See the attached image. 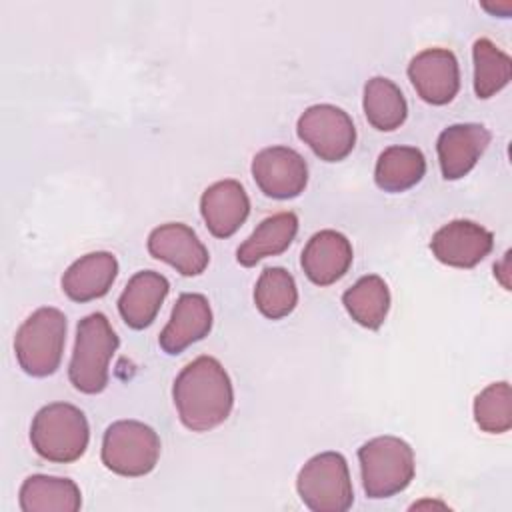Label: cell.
<instances>
[{
	"instance_id": "obj_1",
	"label": "cell",
	"mask_w": 512,
	"mask_h": 512,
	"mask_svg": "<svg viewBox=\"0 0 512 512\" xmlns=\"http://www.w3.org/2000/svg\"><path fill=\"white\" fill-rule=\"evenodd\" d=\"M172 398L180 422L194 432H206L230 416L234 390L228 372L216 358L198 356L176 376Z\"/></svg>"
},
{
	"instance_id": "obj_22",
	"label": "cell",
	"mask_w": 512,
	"mask_h": 512,
	"mask_svg": "<svg viewBox=\"0 0 512 512\" xmlns=\"http://www.w3.org/2000/svg\"><path fill=\"white\" fill-rule=\"evenodd\" d=\"M342 304L354 322L368 330H376L386 320L390 290L380 276L368 274L342 294Z\"/></svg>"
},
{
	"instance_id": "obj_18",
	"label": "cell",
	"mask_w": 512,
	"mask_h": 512,
	"mask_svg": "<svg viewBox=\"0 0 512 512\" xmlns=\"http://www.w3.org/2000/svg\"><path fill=\"white\" fill-rule=\"evenodd\" d=\"M118 274V260L110 252H90L78 258L62 276V290L74 302L102 298Z\"/></svg>"
},
{
	"instance_id": "obj_12",
	"label": "cell",
	"mask_w": 512,
	"mask_h": 512,
	"mask_svg": "<svg viewBox=\"0 0 512 512\" xmlns=\"http://www.w3.org/2000/svg\"><path fill=\"white\" fill-rule=\"evenodd\" d=\"M148 252L182 276H198L208 266V250L196 232L182 222H168L154 228L148 236Z\"/></svg>"
},
{
	"instance_id": "obj_24",
	"label": "cell",
	"mask_w": 512,
	"mask_h": 512,
	"mask_svg": "<svg viewBox=\"0 0 512 512\" xmlns=\"http://www.w3.org/2000/svg\"><path fill=\"white\" fill-rule=\"evenodd\" d=\"M254 304L260 314L270 320L288 316L298 304V290L292 274L280 266L264 268L254 288Z\"/></svg>"
},
{
	"instance_id": "obj_23",
	"label": "cell",
	"mask_w": 512,
	"mask_h": 512,
	"mask_svg": "<svg viewBox=\"0 0 512 512\" xmlns=\"http://www.w3.org/2000/svg\"><path fill=\"white\" fill-rule=\"evenodd\" d=\"M362 104L368 122L380 132L400 128L408 116L404 94L392 80L384 76H374L366 82Z\"/></svg>"
},
{
	"instance_id": "obj_26",
	"label": "cell",
	"mask_w": 512,
	"mask_h": 512,
	"mask_svg": "<svg viewBox=\"0 0 512 512\" xmlns=\"http://www.w3.org/2000/svg\"><path fill=\"white\" fill-rule=\"evenodd\" d=\"M474 420L480 430L490 434H502L512 428V390L508 382H494L476 396Z\"/></svg>"
},
{
	"instance_id": "obj_21",
	"label": "cell",
	"mask_w": 512,
	"mask_h": 512,
	"mask_svg": "<svg viewBox=\"0 0 512 512\" xmlns=\"http://www.w3.org/2000/svg\"><path fill=\"white\" fill-rule=\"evenodd\" d=\"M426 174V158L416 146H390L378 160L374 170L376 186L384 192H404L416 186Z\"/></svg>"
},
{
	"instance_id": "obj_9",
	"label": "cell",
	"mask_w": 512,
	"mask_h": 512,
	"mask_svg": "<svg viewBox=\"0 0 512 512\" xmlns=\"http://www.w3.org/2000/svg\"><path fill=\"white\" fill-rule=\"evenodd\" d=\"M252 176L258 188L276 200L296 198L308 184L306 160L288 146H270L252 160Z\"/></svg>"
},
{
	"instance_id": "obj_17",
	"label": "cell",
	"mask_w": 512,
	"mask_h": 512,
	"mask_svg": "<svg viewBox=\"0 0 512 512\" xmlns=\"http://www.w3.org/2000/svg\"><path fill=\"white\" fill-rule=\"evenodd\" d=\"M168 290H170V284L166 276H162L160 272H154V270L136 272L128 280L126 288L118 298V312L122 320L134 330H142L150 326L156 320L160 306L168 296Z\"/></svg>"
},
{
	"instance_id": "obj_19",
	"label": "cell",
	"mask_w": 512,
	"mask_h": 512,
	"mask_svg": "<svg viewBox=\"0 0 512 512\" xmlns=\"http://www.w3.org/2000/svg\"><path fill=\"white\" fill-rule=\"evenodd\" d=\"M298 232V216L294 212H280L264 218L256 230L238 246V264L250 268L268 256H278L292 244Z\"/></svg>"
},
{
	"instance_id": "obj_6",
	"label": "cell",
	"mask_w": 512,
	"mask_h": 512,
	"mask_svg": "<svg viewBox=\"0 0 512 512\" xmlns=\"http://www.w3.org/2000/svg\"><path fill=\"white\" fill-rule=\"evenodd\" d=\"M296 490L314 512H346L354 502L346 458L340 452L312 456L298 472Z\"/></svg>"
},
{
	"instance_id": "obj_11",
	"label": "cell",
	"mask_w": 512,
	"mask_h": 512,
	"mask_svg": "<svg viewBox=\"0 0 512 512\" xmlns=\"http://www.w3.org/2000/svg\"><path fill=\"white\" fill-rule=\"evenodd\" d=\"M492 246V232L472 220H452L430 240L436 260L452 268H474L490 254Z\"/></svg>"
},
{
	"instance_id": "obj_14",
	"label": "cell",
	"mask_w": 512,
	"mask_h": 512,
	"mask_svg": "<svg viewBox=\"0 0 512 512\" xmlns=\"http://www.w3.org/2000/svg\"><path fill=\"white\" fill-rule=\"evenodd\" d=\"M352 244L336 230L316 232L302 250V270L318 286H330L340 280L352 264Z\"/></svg>"
},
{
	"instance_id": "obj_2",
	"label": "cell",
	"mask_w": 512,
	"mask_h": 512,
	"mask_svg": "<svg viewBox=\"0 0 512 512\" xmlns=\"http://www.w3.org/2000/svg\"><path fill=\"white\" fill-rule=\"evenodd\" d=\"M90 440L84 412L68 402H52L40 408L30 426V442L38 456L50 462L78 460Z\"/></svg>"
},
{
	"instance_id": "obj_16",
	"label": "cell",
	"mask_w": 512,
	"mask_h": 512,
	"mask_svg": "<svg viewBox=\"0 0 512 512\" xmlns=\"http://www.w3.org/2000/svg\"><path fill=\"white\" fill-rule=\"evenodd\" d=\"M212 328V310L208 298L202 294H182L170 314L168 324L158 336L160 348L166 354H180L190 344L208 336Z\"/></svg>"
},
{
	"instance_id": "obj_4",
	"label": "cell",
	"mask_w": 512,
	"mask_h": 512,
	"mask_svg": "<svg viewBox=\"0 0 512 512\" xmlns=\"http://www.w3.org/2000/svg\"><path fill=\"white\" fill-rule=\"evenodd\" d=\"M66 344V316L52 306L32 312L14 336V352L20 368L36 378L58 370Z\"/></svg>"
},
{
	"instance_id": "obj_25",
	"label": "cell",
	"mask_w": 512,
	"mask_h": 512,
	"mask_svg": "<svg viewBox=\"0 0 512 512\" xmlns=\"http://www.w3.org/2000/svg\"><path fill=\"white\" fill-rule=\"evenodd\" d=\"M474 92L486 100L500 92L512 78V60L488 38H478L472 46Z\"/></svg>"
},
{
	"instance_id": "obj_15",
	"label": "cell",
	"mask_w": 512,
	"mask_h": 512,
	"mask_svg": "<svg viewBox=\"0 0 512 512\" xmlns=\"http://www.w3.org/2000/svg\"><path fill=\"white\" fill-rule=\"evenodd\" d=\"M206 228L216 238L232 236L250 214V200L238 180H220L208 186L200 198Z\"/></svg>"
},
{
	"instance_id": "obj_13",
	"label": "cell",
	"mask_w": 512,
	"mask_h": 512,
	"mask_svg": "<svg viewBox=\"0 0 512 512\" xmlns=\"http://www.w3.org/2000/svg\"><path fill=\"white\" fill-rule=\"evenodd\" d=\"M488 144L490 132L482 124L466 122L444 128L436 142L442 176L446 180L464 178L476 166Z\"/></svg>"
},
{
	"instance_id": "obj_10",
	"label": "cell",
	"mask_w": 512,
	"mask_h": 512,
	"mask_svg": "<svg viewBox=\"0 0 512 512\" xmlns=\"http://www.w3.org/2000/svg\"><path fill=\"white\" fill-rule=\"evenodd\" d=\"M408 78L416 94L432 106L448 104L460 90L458 60L446 48H428L416 54L408 64Z\"/></svg>"
},
{
	"instance_id": "obj_8",
	"label": "cell",
	"mask_w": 512,
	"mask_h": 512,
	"mask_svg": "<svg viewBox=\"0 0 512 512\" xmlns=\"http://www.w3.org/2000/svg\"><path fill=\"white\" fill-rule=\"evenodd\" d=\"M298 138L324 162L344 160L356 144L352 118L338 106L314 104L302 112L296 124Z\"/></svg>"
},
{
	"instance_id": "obj_3",
	"label": "cell",
	"mask_w": 512,
	"mask_h": 512,
	"mask_svg": "<svg viewBox=\"0 0 512 512\" xmlns=\"http://www.w3.org/2000/svg\"><path fill=\"white\" fill-rule=\"evenodd\" d=\"M118 348V336L102 312L78 322L68 378L84 394H98L108 384V364Z\"/></svg>"
},
{
	"instance_id": "obj_7",
	"label": "cell",
	"mask_w": 512,
	"mask_h": 512,
	"mask_svg": "<svg viewBox=\"0 0 512 512\" xmlns=\"http://www.w3.org/2000/svg\"><path fill=\"white\" fill-rule=\"evenodd\" d=\"M160 458V438L144 422L118 420L102 438V462L120 476H144L154 470Z\"/></svg>"
},
{
	"instance_id": "obj_20",
	"label": "cell",
	"mask_w": 512,
	"mask_h": 512,
	"mask_svg": "<svg viewBox=\"0 0 512 512\" xmlns=\"http://www.w3.org/2000/svg\"><path fill=\"white\" fill-rule=\"evenodd\" d=\"M18 496L22 512H76L82 506L80 488L70 478L46 474L28 476Z\"/></svg>"
},
{
	"instance_id": "obj_5",
	"label": "cell",
	"mask_w": 512,
	"mask_h": 512,
	"mask_svg": "<svg viewBox=\"0 0 512 512\" xmlns=\"http://www.w3.org/2000/svg\"><path fill=\"white\" fill-rule=\"evenodd\" d=\"M362 486L368 498H390L414 478V452L396 436H378L358 450Z\"/></svg>"
}]
</instances>
